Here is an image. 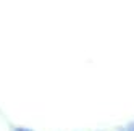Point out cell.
Instances as JSON below:
<instances>
[{"label":"cell","instance_id":"cell-1","mask_svg":"<svg viewBox=\"0 0 134 131\" xmlns=\"http://www.w3.org/2000/svg\"><path fill=\"white\" fill-rule=\"evenodd\" d=\"M15 131H32V129H26V128H16Z\"/></svg>","mask_w":134,"mask_h":131}]
</instances>
